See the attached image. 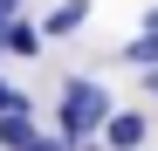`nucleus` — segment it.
I'll return each mask as SVG.
<instances>
[{
	"instance_id": "6",
	"label": "nucleus",
	"mask_w": 158,
	"mask_h": 151,
	"mask_svg": "<svg viewBox=\"0 0 158 151\" xmlns=\"http://www.w3.org/2000/svg\"><path fill=\"white\" fill-rule=\"evenodd\" d=\"M124 55H131V62H138V69H158V28H144L138 41H131V48H124Z\"/></svg>"
},
{
	"instance_id": "4",
	"label": "nucleus",
	"mask_w": 158,
	"mask_h": 151,
	"mask_svg": "<svg viewBox=\"0 0 158 151\" xmlns=\"http://www.w3.org/2000/svg\"><path fill=\"white\" fill-rule=\"evenodd\" d=\"M35 137H41V131H35V117H28V110L0 117V151H35Z\"/></svg>"
},
{
	"instance_id": "5",
	"label": "nucleus",
	"mask_w": 158,
	"mask_h": 151,
	"mask_svg": "<svg viewBox=\"0 0 158 151\" xmlns=\"http://www.w3.org/2000/svg\"><path fill=\"white\" fill-rule=\"evenodd\" d=\"M35 48H41V28H28V21L14 14V21H7V55H21V62H28Z\"/></svg>"
},
{
	"instance_id": "1",
	"label": "nucleus",
	"mask_w": 158,
	"mask_h": 151,
	"mask_svg": "<svg viewBox=\"0 0 158 151\" xmlns=\"http://www.w3.org/2000/svg\"><path fill=\"white\" fill-rule=\"evenodd\" d=\"M110 96H103V83H89V76H69L62 83V96H55V131L76 144V151H89L96 144V131L110 124Z\"/></svg>"
},
{
	"instance_id": "2",
	"label": "nucleus",
	"mask_w": 158,
	"mask_h": 151,
	"mask_svg": "<svg viewBox=\"0 0 158 151\" xmlns=\"http://www.w3.org/2000/svg\"><path fill=\"white\" fill-rule=\"evenodd\" d=\"M144 137H151V124H144V110H110V124H103V151H144Z\"/></svg>"
},
{
	"instance_id": "8",
	"label": "nucleus",
	"mask_w": 158,
	"mask_h": 151,
	"mask_svg": "<svg viewBox=\"0 0 158 151\" xmlns=\"http://www.w3.org/2000/svg\"><path fill=\"white\" fill-rule=\"evenodd\" d=\"M35 151H76V144H69V137L55 131V137H35Z\"/></svg>"
},
{
	"instance_id": "10",
	"label": "nucleus",
	"mask_w": 158,
	"mask_h": 151,
	"mask_svg": "<svg viewBox=\"0 0 158 151\" xmlns=\"http://www.w3.org/2000/svg\"><path fill=\"white\" fill-rule=\"evenodd\" d=\"M144 89H151V96H158V69H144Z\"/></svg>"
},
{
	"instance_id": "3",
	"label": "nucleus",
	"mask_w": 158,
	"mask_h": 151,
	"mask_svg": "<svg viewBox=\"0 0 158 151\" xmlns=\"http://www.w3.org/2000/svg\"><path fill=\"white\" fill-rule=\"evenodd\" d=\"M83 21H89V0H55V7L41 14V41H69Z\"/></svg>"
},
{
	"instance_id": "7",
	"label": "nucleus",
	"mask_w": 158,
	"mask_h": 151,
	"mask_svg": "<svg viewBox=\"0 0 158 151\" xmlns=\"http://www.w3.org/2000/svg\"><path fill=\"white\" fill-rule=\"evenodd\" d=\"M14 110H28V96H21V89L7 83V76H0V117H14Z\"/></svg>"
},
{
	"instance_id": "9",
	"label": "nucleus",
	"mask_w": 158,
	"mask_h": 151,
	"mask_svg": "<svg viewBox=\"0 0 158 151\" xmlns=\"http://www.w3.org/2000/svg\"><path fill=\"white\" fill-rule=\"evenodd\" d=\"M7 21H14V7H0V55H7Z\"/></svg>"
}]
</instances>
